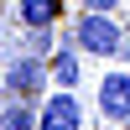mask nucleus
Returning <instances> with one entry per match:
<instances>
[{"instance_id": "8", "label": "nucleus", "mask_w": 130, "mask_h": 130, "mask_svg": "<svg viewBox=\"0 0 130 130\" xmlns=\"http://www.w3.org/2000/svg\"><path fill=\"white\" fill-rule=\"evenodd\" d=\"M120 0H83V10H115Z\"/></svg>"}, {"instance_id": "3", "label": "nucleus", "mask_w": 130, "mask_h": 130, "mask_svg": "<svg viewBox=\"0 0 130 130\" xmlns=\"http://www.w3.org/2000/svg\"><path fill=\"white\" fill-rule=\"evenodd\" d=\"M78 125H83V109L73 89H57L47 94V104H37V130H78Z\"/></svg>"}, {"instance_id": "1", "label": "nucleus", "mask_w": 130, "mask_h": 130, "mask_svg": "<svg viewBox=\"0 0 130 130\" xmlns=\"http://www.w3.org/2000/svg\"><path fill=\"white\" fill-rule=\"evenodd\" d=\"M73 42H78V52H89V57H115V52L125 47V26L115 21V10H83Z\"/></svg>"}, {"instance_id": "2", "label": "nucleus", "mask_w": 130, "mask_h": 130, "mask_svg": "<svg viewBox=\"0 0 130 130\" xmlns=\"http://www.w3.org/2000/svg\"><path fill=\"white\" fill-rule=\"evenodd\" d=\"M99 109H104L109 125H125L130 120V73L125 68H109L99 78Z\"/></svg>"}, {"instance_id": "7", "label": "nucleus", "mask_w": 130, "mask_h": 130, "mask_svg": "<svg viewBox=\"0 0 130 130\" xmlns=\"http://www.w3.org/2000/svg\"><path fill=\"white\" fill-rule=\"evenodd\" d=\"M0 130H37V104H10V109H0Z\"/></svg>"}, {"instance_id": "6", "label": "nucleus", "mask_w": 130, "mask_h": 130, "mask_svg": "<svg viewBox=\"0 0 130 130\" xmlns=\"http://www.w3.org/2000/svg\"><path fill=\"white\" fill-rule=\"evenodd\" d=\"M21 26L26 31H47V26H57V0H21Z\"/></svg>"}, {"instance_id": "4", "label": "nucleus", "mask_w": 130, "mask_h": 130, "mask_svg": "<svg viewBox=\"0 0 130 130\" xmlns=\"http://www.w3.org/2000/svg\"><path fill=\"white\" fill-rule=\"evenodd\" d=\"M5 89L16 94V99L42 94V89H47V62H42V57H21L16 68H5Z\"/></svg>"}, {"instance_id": "5", "label": "nucleus", "mask_w": 130, "mask_h": 130, "mask_svg": "<svg viewBox=\"0 0 130 130\" xmlns=\"http://www.w3.org/2000/svg\"><path fill=\"white\" fill-rule=\"evenodd\" d=\"M47 73H52V83L57 89H78V42H68V47H57V57L47 62Z\"/></svg>"}]
</instances>
